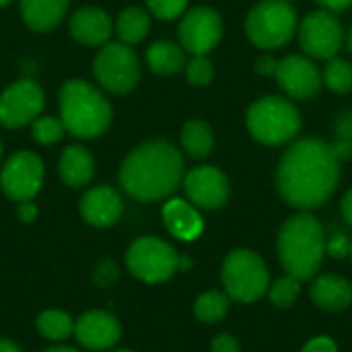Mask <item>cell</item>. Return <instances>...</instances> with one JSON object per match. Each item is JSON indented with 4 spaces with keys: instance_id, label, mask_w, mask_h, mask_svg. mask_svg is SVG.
<instances>
[{
    "instance_id": "29",
    "label": "cell",
    "mask_w": 352,
    "mask_h": 352,
    "mask_svg": "<svg viewBox=\"0 0 352 352\" xmlns=\"http://www.w3.org/2000/svg\"><path fill=\"white\" fill-rule=\"evenodd\" d=\"M299 293H301V280L295 278V276H291V274L274 280L272 287H268V295H270L272 305H276L280 309L291 307L297 301Z\"/></svg>"
},
{
    "instance_id": "11",
    "label": "cell",
    "mask_w": 352,
    "mask_h": 352,
    "mask_svg": "<svg viewBox=\"0 0 352 352\" xmlns=\"http://www.w3.org/2000/svg\"><path fill=\"white\" fill-rule=\"evenodd\" d=\"M4 194L14 202H27L35 198L43 184V163L37 155L23 151L8 159L0 173Z\"/></svg>"
},
{
    "instance_id": "13",
    "label": "cell",
    "mask_w": 352,
    "mask_h": 352,
    "mask_svg": "<svg viewBox=\"0 0 352 352\" xmlns=\"http://www.w3.org/2000/svg\"><path fill=\"white\" fill-rule=\"evenodd\" d=\"M43 109V91L33 80H16L0 95V124L21 128L37 120Z\"/></svg>"
},
{
    "instance_id": "24",
    "label": "cell",
    "mask_w": 352,
    "mask_h": 352,
    "mask_svg": "<svg viewBox=\"0 0 352 352\" xmlns=\"http://www.w3.org/2000/svg\"><path fill=\"white\" fill-rule=\"evenodd\" d=\"M214 144V136L212 130L206 122L200 120H192L184 126L182 130V146L186 148V153L194 159H204L210 155Z\"/></svg>"
},
{
    "instance_id": "37",
    "label": "cell",
    "mask_w": 352,
    "mask_h": 352,
    "mask_svg": "<svg viewBox=\"0 0 352 352\" xmlns=\"http://www.w3.org/2000/svg\"><path fill=\"white\" fill-rule=\"evenodd\" d=\"M301 352H338L336 351V344L334 340H330L328 336H318L314 340H309L305 344V349Z\"/></svg>"
},
{
    "instance_id": "50",
    "label": "cell",
    "mask_w": 352,
    "mask_h": 352,
    "mask_svg": "<svg viewBox=\"0 0 352 352\" xmlns=\"http://www.w3.org/2000/svg\"><path fill=\"white\" fill-rule=\"evenodd\" d=\"M351 258H352V245H351Z\"/></svg>"
},
{
    "instance_id": "16",
    "label": "cell",
    "mask_w": 352,
    "mask_h": 352,
    "mask_svg": "<svg viewBox=\"0 0 352 352\" xmlns=\"http://www.w3.org/2000/svg\"><path fill=\"white\" fill-rule=\"evenodd\" d=\"M74 336L89 351H105L120 340L122 328L111 314L89 311L74 322Z\"/></svg>"
},
{
    "instance_id": "48",
    "label": "cell",
    "mask_w": 352,
    "mask_h": 352,
    "mask_svg": "<svg viewBox=\"0 0 352 352\" xmlns=\"http://www.w3.org/2000/svg\"><path fill=\"white\" fill-rule=\"evenodd\" d=\"M116 352H132V351H116Z\"/></svg>"
},
{
    "instance_id": "6",
    "label": "cell",
    "mask_w": 352,
    "mask_h": 352,
    "mask_svg": "<svg viewBox=\"0 0 352 352\" xmlns=\"http://www.w3.org/2000/svg\"><path fill=\"white\" fill-rule=\"evenodd\" d=\"M297 29V12L287 0H262L245 19V33L250 41L262 50H276L287 45Z\"/></svg>"
},
{
    "instance_id": "41",
    "label": "cell",
    "mask_w": 352,
    "mask_h": 352,
    "mask_svg": "<svg viewBox=\"0 0 352 352\" xmlns=\"http://www.w3.org/2000/svg\"><path fill=\"white\" fill-rule=\"evenodd\" d=\"M326 10L330 12H340V10H346L352 4V0H318Z\"/></svg>"
},
{
    "instance_id": "9",
    "label": "cell",
    "mask_w": 352,
    "mask_h": 352,
    "mask_svg": "<svg viewBox=\"0 0 352 352\" xmlns=\"http://www.w3.org/2000/svg\"><path fill=\"white\" fill-rule=\"evenodd\" d=\"M93 70L101 87L116 95L130 93L140 78L138 58L126 43H107L99 50Z\"/></svg>"
},
{
    "instance_id": "27",
    "label": "cell",
    "mask_w": 352,
    "mask_h": 352,
    "mask_svg": "<svg viewBox=\"0 0 352 352\" xmlns=\"http://www.w3.org/2000/svg\"><path fill=\"white\" fill-rule=\"evenodd\" d=\"M322 82L336 95H346L352 91V64L344 58H330L326 60Z\"/></svg>"
},
{
    "instance_id": "19",
    "label": "cell",
    "mask_w": 352,
    "mask_h": 352,
    "mask_svg": "<svg viewBox=\"0 0 352 352\" xmlns=\"http://www.w3.org/2000/svg\"><path fill=\"white\" fill-rule=\"evenodd\" d=\"M163 223L173 237L184 239V241L196 239L204 227L198 210L190 202L179 200V198H173L163 206Z\"/></svg>"
},
{
    "instance_id": "32",
    "label": "cell",
    "mask_w": 352,
    "mask_h": 352,
    "mask_svg": "<svg viewBox=\"0 0 352 352\" xmlns=\"http://www.w3.org/2000/svg\"><path fill=\"white\" fill-rule=\"evenodd\" d=\"M146 4H148V10L157 19L173 21V19H177L186 10L188 0H146Z\"/></svg>"
},
{
    "instance_id": "34",
    "label": "cell",
    "mask_w": 352,
    "mask_h": 352,
    "mask_svg": "<svg viewBox=\"0 0 352 352\" xmlns=\"http://www.w3.org/2000/svg\"><path fill=\"white\" fill-rule=\"evenodd\" d=\"M118 278V266L109 260L101 262L97 268H95V283L97 285H103V287H109L113 280Z\"/></svg>"
},
{
    "instance_id": "25",
    "label": "cell",
    "mask_w": 352,
    "mask_h": 352,
    "mask_svg": "<svg viewBox=\"0 0 352 352\" xmlns=\"http://www.w3.org/2000/svg\"><path fill=\"white\" fill-rule=\"evenodd\" d=\"M151 29V21L148 14L142 8H126L120 19H118V35L122 39V43L126 45H134L138 41H142L146 37Z\"/></svg>"
},
{
    "instance_id": "47",
    "label": "cell",
    "mask_w": 352,
    "mask_h": 352,
    "mask_svg": "<svg viewBox=\"0 0 352 352\" xmlns=\"http://www.w3.org/2000/svg\"><path fill=\"white\" fill-rule=\"evenodd\" d=\"M0 155H2V142H0Z\"/></svg>"
},
{
    "instance_id": "23",
    "label": "cell",
    "mask_w": 352,
    "mask_h": 352,
    "mask_svg": "<svg viewBox=\"0 0 352 352\" xmlns=\"http://www.w3.org/2000/svg\"><path fill=\"white\" fill-rule=\"evenodd\" d=\"M146 62L157 74H175L186 66L184 47L171 41H155L146 50Z\"/></svg>"
},
{
    "instance_id": "43",
    "label": "cell",
    "mask_w": 352,
    "mask_h": 352,
    "mask_svg": "<svg viewBox=\"0 0 352 352\" xmlns=\"http://www.w3.org/2000/svg\"><path fill=\"white\" fill-rule=\"evenodd\" d=\"M0 352H21V349L10 340H0Z\"/></svg>"
},
{
    "instance_id": "33",
    "label": "cell",
    "mask_w": 352,
    "mask_h": 352,
    "mask_svg": "<svg viewBox=\"0 0 352 352\" xmlns=\"http://www.w3.org/2000/svg\"><path fill=\"white\" fill-rule=\"evenodd\" d=\"M351 237L340 229H332V233L326 237V252H328V256H332L336 260L351 256Z\"/></svg>"
},
{
    "instance_id": "28",
    "label": "cell",
    "mask_w": 352,
    "mask_h": 352,
    "mask_svg": "<svg viewBox=\"0 0 352 352\" xmlns=\"http://www.w3.org/2000/svg\"><path fill=\"white\" fill-rule=\"evenodd\" d=\"M227 309H229V295H225L221 291L202 293L194 303V316L204 324H214V322L223 320Z\"/></svg>"
},
{
    "instance_id": "3",
    "label": "cell",
    "mask_w": 352,
    "mask_h": 352,
    "mask_svg": "<svg viewBox=\"0 0 352 352\" xmlns=\"http://www.w3.org/2000/svg\"><path fill=\"white\" fill-rule=\"evenodd\" d=\"M326 254V231L322 223L307 210L285 221L278 233V256L287 274L307 280L311 278Z\"/></svg>"
},
{
    "instance_id": "18",
    "label": "cell",
    "mask_w": 352,
    "mask_h": 352,
    "mask_svg": "<svg viewBox=\"0 0 352 352\" xmlns=\"http://www.w3.org/2000/svg\"><path fill=\"white\" fill-rule=\"evenodd\" d=\"M111 19L99 8H80L70 19V33L87 45H101L111 35Z\"/></svg>"
},
{
    "instance_id": "42",
    "label": "cell",
    "mask_w": 352,
    "mask_h": 352,
    "mask_svg": "<svg viewBox=\"0 0 352 352\" xmlns=\"http://www.w3.org/2000/svg\"><path fill=\"white\" fill-rule=\"evenodd\" d=\"M342 217H344V221L349 223L352 227V188L344 194V198H342Z\"/></svg>"
},
{
    "instance_id": "8",
    "label": "cell",
    "mask_w": 352,
    "mask_h": 352,
    "mask_svg": "<svg viewBox=\"0 0 352 352\" xmlns=\"http://www.w3.org/2000/svg\"><path fill=\"white\" fill-rule=\"evenodd\" d=\"M128 270L142 283H165L179 268L177 252L159 237L136 239L126 254Z\"/></svg>"
},
{
    "instance_id": "20",
    "label": "cell",
    "mask_w": 352,
    "mask_h": 352,
    "mask_svg": "<svg viewBox=\"0 0 352 352\" xmlns=\"http://www.w3.org/2000/svg\"><path fill=\"white\" fill-rule=\"evenodd\" d=\"M309 293L314 303L326 311H344L352 303V285L338 274L320 276Z\"/></svg>"
},
{
    "instance_id": "46",
    "label": "cell",
    "mask_w": 352,
    "mask_h": 352,
    "mask_svg": "<svg viewBox=\"0 0 352 352\" xmlns=\"http://www.w3.org/2000/svg\"><path fill=\"white\" fill-rule=\"evenodd\" d=\"M8 2H10V0H0V8H2V6H6Z\"/></svg>"
},
{
    "instance_id": "40",
    "label": "cell",
    "mask_w": 352,
    "mask_h": 352,
    "mask_svg": "<svg viewBox=\"0 0 352 352\" xmlns=\"http://www.w3.org/2000/svg\"><path fill=\"white\" fill-rule=\"evenodd\" d=\"M35 217H37V208H35V204H33L31 200L21 202V206H19V219H21L23 223H33V221H35Z\"/></svg>"
},
{
    "instance_id": "14",
    "label": "cell",
    "mask_w": 352,
    "mask_h": 352,
    "mask_svg": "<svg viewBox=\"0 0 352 352\" xmlns=\"http://www.w3.org/2000/svg\"><path fill=\"white\" fill-rule=\"evenodd\" d=\"M274 76L280 89L293 99H311L322 89L320 68L309 58L299 56V54L278 60Z\"/></svg>"
},
{
    "instance_id": "17",
    "label": "cell",
    "mask_w": 352,
    "mask_h": 352,
    "mask_svg": "<svg viewBox=\"0 0 352 352\" xmlns=\"http://www.w3.org/2000/svg\"><path fill=\"white\" fill-rule=\"evenodd\" d=\"M122 198L109 186H97L80 200V214L93 227H111L122 217Z\"/></svg>"
},
{
    "instance_id": "10",
    "label": "cell",
    "mask_w": 352,
    "mask_h": 352,
    "mask_svg": "<svg viewBox=\"0 0 352 352\" xmlns=\"http://www.w3.org/2000/svg\"><path fill=\"white\" fill-rule=\"evenodd\" d=\"M344 39L340 21L326 8L309 12L299 25V43L316 60H330L338 54Z\"/></svg>"
},
{
    "instance_id": "35",
    "label": "cell",
    "mask_w": 352,
    "mask_h": 352,
    "mask_svg": "<svg viewBox=\"0 0 352 352\" xmlns=\"http://www.w3.org/2000/svg\"><path fill=\"white\" fill-rule=\"evenodd\" d=\"M334 132H336V138L338 140H349V142H352V109L342 111L336 118Z\"/></svg>"
},
{
    "instance_id": "31",
    "label": "cell",
    "mask_w": 352,
    "mask_h": 352,
    "mask_svg": "<svg viewBox=\"0 0 352 352\" xmlns=\"http://www.w3.org/2000/svg\"><path fill=\"white\" fill-rule=\"evenodd\" d=\"M186 76L190 80V85L194 87H206L210 85L214 70H212V62L206 56H194L190 60V64L186 66Z\"/></svg>"
},
{
    "instance_id": "38",
    "label": "cell",
    "mask_w": 352,
    "mask_h": 352,
    "mask_svg": "<svg viewBox=\"0 0 352 352\" xmlns=\"http://www.w3.org/2000/svg\"><path fill=\"white\" fill-rule=\"evenodd\" d=\"M212 352H239V344L231 334H219L212 340Z\"/></svg>"
},
{
    "instance_id": "21",
    "label": "cell",
    "mask_w": 352,
    "mask_h": 352,
    "mask_svg": "<svg viewBox=\"0 0 352 352\" xmlns=\"http://www.w3.org/2000/svg\"><path fill=\"white\" fill-rule=\"evenodd\" d=\"M95 161L82 146H68L60 157V177L70 188H82L93 179Z\"/></svg>"
},
{
    "instance_id": "4",
    "label": "cell",
    "mask_w": 352,
    "mask_h": 352,
    "mask_svg": "<svg viewBox=\"0 0 352 352\" xmlns=\"http://www.w3.org/2000/svg\"><path fill=\"white\" fill-rule=\"evenodd\" d=\"M60 116L72 136L95 138L109 128L111 105L93 85L74 78L60 91Z\"/></svg>"
},
{
    "instance_id": "49",
    "label": "cell",
    "mask_w": 352,
    "mask_h": 352,
    "mask_svg": "<svg viewBox=\"0 0 352 352\" xmlns=\"http://www.w3.org/2000/svg\"><path fill=\"white\" fill-rule=\"evenodd\" d=\"M287 2H295V0H287Z\"/></svg>"
},
{
    "instance_id": "5",
    "label": "cell",
    "mask_w": 352,
    "mask_h": 352,
    "mask_svg": "<svg viewBox=\"0 0 352 352\" xmlns=\"http://www.w3.org/2000/svg\"><path fill=\"white\" fill-rule=\"evenodd\" d=\"M250 134L268 146L287 144L297 136L301 130V116L299 109L285 97L268 95L258 99L245 118Z\"/></svg>"
},
{
    "instance_id": "36",
    "label": "cell",
    "mask_w": 352,
    "mask_h": 352,
    "mask_svg": "<svg viewBox=\"0 0 352 352\" xmlns=\"http://www.w3.org/2000/svg\"><path fill=\"white\" fill-rule=\"evenodd\" d=\"M330 153H332V157H334L338 163H346L352 157V142H349V140H338V138H336V140L330 144Z\"/></svg>"
},
{
    "instance_id": "1",
    "label": "cell",
    "mask_w": 352,
    "mask_h": 352,
    "mask_svg": "<svg viewBox=\"0 0 352 352\" xmlns=\"http://www.w3.org/2000/svg\"><path fill=\"white\" fill-rule=\"evenodd\" d=\"M340 163L330 144L320 138H303L287 148L276 169V188L283 200L295 208L322 206L336 190Z\"/></svg>"
},
{
    "instance_id": "44",
    "label": "cell",
    "mask_w": 352,
    "mask_h": 352,
    "mask_svg": "<svg viewBox=\"0 0 352 352\" xmlns=\"http://www.w3.org/2000/svg\"><path fill=\"white\" fill-rule=\"evenodd\" d=\"M43 352H76L74 349H68V346H56V349H50V351Z\"/></svg>"
},
{
    "instance_id": "26",
    "label": "cell",
    "mask_w": 352,
    "mask_h": 352,
    "mask_svg": "<svg viewBox=\"0 0 352 352\" xmlns=\"http://www.w3.org/2000/svg\"><path fill=\"white\" fill-rule=\"evenodd\" d=\"M37 330L45 340L62 342L70 334H74V322L68 314L58 311V309H50L37 318Z\"/></svg>"
},
{
    "instance_id": "2",
    "label": "cell",
    "mask_w": 352,
    "mask_h": 352,
    "mask_svg": "<svg viewBox=\"0 0 352 352\" xmlns=\"http://www.w3.org/2000/svg\"><path fill=\"white\" fill-rule=\"evenodd\" d=\"M184 182L182 153L165 140L138 146L120 169L122 188L140 202H155L171 196Z\"/></svg>"
},
{
    "instance_id": "12",
    "label": "cell",
    "mask_w": 352,
    "mask_h": 352,
    "mask_svg": "<svg viewBox=\"0 0 352 352\" xmlns=\"http://www.w3.org/2000/svg\"><path fill=\"white\" fill-rule=\"evenodd\" d=\"M223 37V21L217 10L208 6H196L179 23L182 47L194 56H206Z\"/></svg>"
},
{
    "instance_id": "30",
    "label": "cell",
    "mask_w": 352,
    "mask_h": 352,
    "mask_svg": "<svg viewBox=\"0 0 352 352\" xmlns=\"http://www.w3.org/2000/svg\"><path fill=\"white\" fill-rule=\"evenodd\" d=\"M64 130H66V128H64L62 118L45 116V118L33 120L31 136H33L39 144H54V142H58V140L64 136Z\"/></svg>"
},
{
    "instance_id": "15",
    "label": "cell",
    "mask_w": 352,
    "mask_h": 352,
    "mask_svg": "<svg viewBox=\"0 0 352 352\" xmlns=\"http://www.w3.org/2000/svg\"><path fill=\"white\" fill-rule=\"evenodd\" d=\"M184 190L194 206H200L206 210L221 208L229 198L227 175L221 169L210 167V165L192 169L184 177Z\"/></svg>"
},
{
    "instance_id": "45",
    "label": "cell",
    "mask_w": 352,
    "mask_h": 352,
    "mask_svg": "<svg viewBox=\"0 0 352 352\" xmlns=\"http://www.w3.org/2000/svg\"><path fill=\"white\" fill-rule=\"evenodd\" d=\"M346 47H349V52H351L352 56V29L349 31V35H346Z\"/></svg>"
},
{
    "instance_id": "7",
    "label": "cell",
    "mask_w": 352,
    "mask_h": 352,
    "mask_svg": "<svg viewBox=\"0 0 352 352\" xmlns=\"http://www.w3.org/2000/svg\"><path fill=\"white\" fill-rule=\"evenodd\" d=\"M221 276L227 295L239 303H254L270 287L264 260L250 250H233L223 262Z\"/></svg>"
},
{
    "instance_id": "39",
    "label": "cell",
    "mask_w": 352,
    "mask_h": 352,
    "mask_svg": "<svg viewBox=\"0 0 352 352\" xmlns=\"http://www.w3.org/2000/svg\"><path fill=\"white\" fill-rule=\"evenodd\" d=\"M256 72L258 74H262V76H270V74H274L276 72V66H278V60L274 58V56H270V54H264V56H260L258 60H256Z\"/></svg>"
},
{
    "instance_id": "22",
    "label": "cell",
    "mask_w": 352,
    "mask_h": 352,
    "mask_svg": "<svg viewBox=\"0 0 352 352\" xmlns=\"http://www.w3.org/2000/svg\"><path fill=\"white\" fill-rule=\"evenodd\" d=\"M68 8V0H21V12L25 23L33 31L54 29Z\"/></svg>"
}]
</instances>
